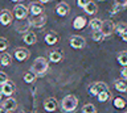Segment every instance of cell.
I'll use <instances>...</instances> for the list:
<instances>
[{"instance_id":"obj_1","label":"cell","mask_w":127,"mask_h":113,"mask_svg":"<svg viewBox=\"0 0 127 113\" xmlns=\"http://www.w3.org/2000/svg\"><path fill=\"white\" fill-rule=\"evenodd\" d=\"M78 107V99L74 95H67L61 101V108L65 113H73Z\"/></svg>"},{"instance_id":"obj_2","label":"cell","mask_w":127,"mask_h":113,"mask_svg":"<svg viewBox=\"0 0 127 113\" xmlns=\"http://www.w3.org/2000/svg\"><path fill=\"white\" fill-rule=\"evenodd\" d=\"M48 61L44 57H38L36 58L33 62V66H32V72L36 76H41L48 71Z\"/></svg>"},{"instance_id":"obj_3","label":"cell","mask_w":127,"mask_h":113,"mask_svg":"<svg viewBox=\"0 0 127 113\" xmlns=\"http://www.w3.org/2000/svg\"><path fill=\"white\" fill-rule=\"evenodd\" d=\"M28 21H29V25L33 26V28H42L46 22V16L44 13H41V15H37V16L29 17Z\"/></svg>"},{"instance_id":"obj_4","label":"cell","mask_w":127,"mask_h":113,"mask_svg":"<svg viewBox=\"0 0 127 113\" xmlns=\"http://www.w3.org/2000/svg\"><path fill=\"white\" fill-rule=\"evenodd\" d=\"M15 91H16V84L11 80H8L3 85H0V92H1V95H4V96L11 97L15 93Z\"/></svg>"},{"instance_id":"obj_5","label":"cell","mask_w":127,"mask_h":113,"mask_svg":"<svg viewBox=\"0 0 127 113\" xmlns=\"http://www.w3.org/2000/svg\"><path fill=\"white\" fill-rule=\"evenodd\" d=\"M13 15L17 20H25L28 17V15H29V9L23 4H17L13 9Z\"/></svg>"},{"instance_id":"obj_6","label":"cell","mask_w":127,"mask_h":113,"mask_svg":"<svg viewBox=\"0 0 127 113\" xmlns=\"http://www.w3.org/2000/svg\"><path fill=\"white\" fill-rule=\"evenodd\" d=\"M114 29H115V24L111 20H105V21H102V26H101V32L103 33V36L107 37V36H110L111 33L114 32Z\"/></svg>"},{"instance_id":"obj_7","label":"cell","mask_w":127,"mask_h":113,"mask_svg":"<svg viewBox=\"0 0 127 113\" xmlns=\"http://www.w3.org/2000/svg\"><path fill=\"white\" fill-rule=\"evenodd\" d=\"M106 89H109V87H107L105 83H102V81H98V83H94V84H91V85H90L89 92H90V95L97 96L99 92L106 91Z\"/></svg>"},{"instance_id":"obj_8","label":"cell","mask_w":127,"mask_h":113,"mask_svg":"<svg viewBox=\"0 0 127 113\" xmlns=\"http://www.w3.org/2000/svg\"><path fill=\"white\" fill-rule=\"evenodd\" d=\"M85 45H86V41L82 36H73L70 38V46L73 49H82L85 48Z\"/></svg>"},{"instance_id":"obj_9","label":"cell","mask_w":127,"mask_h":113,"mask_svg":"<svg viewBox=\"0 0 127 113\" xmlns=\"http://www.w3.org/2000/svg\"><path fill=\"white\" fill-rule=\"evenodd\" d=\"M12 18H13V16H12V13L8 9H3L0 12V24L1 25L8 26L12 22Z\"/></svg>"},{"instance_id":"obj_10","label":"cell","mask_w":127,"mask_h":113,"mask_svg":"<svg viewBox=\"0 0 127 113\" xmlns=\"http://www.w3.org/2000/svg\"><path fill=\"white\" fill-rule=\"evenodd\" d=\"M13 57H15L19 62L27 61V59H28V57H29V51H28L27 49H24V48H19V49H16V50H15Z\"/></svg>"},{"instance_id":"obj_11","label":"cell","mask_w":127,"mask_h":113,"mask_svg":"<svg viewBox=\"0 0 127 113\" xmlns=\"http://www.w3.org/2000/svg\"><path fill=\"white\" fill-rule=\"evenodd\" d=\"M69 12H70V7H69V4H66V3H60V4H57V7H56V13L61 17H65Z\"/></svg>"},{"instance_id":"obj_12","label":"cell","mask_w":127,"mask_h":113,"mask_svg":"<svg viewBox=\"0 0 127 113\" xmlns=\"http://www.w3.org/2000/svg\"><path fill=\"white\" fill-rule=\"evenodd\" d=\"M23 41L25 45H34L37 42V36L33 32H25L23 34Z\"/></svg>"},{"instance_id":"obj_13","label":"cell","mask_w":127,"mask_h":113,"mask_svg":"<svg viewBox=\"0 0 127 113\" xmlns=\"http://www.w3.org/2000/svg\"><path fill=\"white\" fill-rule=\"evenodd\" d=\"M44 109L46 112H54L57 109V101L53 97H48V99L44 101Z\"/></svg>"},{"instance_id":"obj_14","label":"cell","mask_w":127,"mask_h":113,"mask_svg":"<svg viewBox=\"0 0 127 113\" xmlns=\"http://www.w3.org/2000/svg\"><path fill=\"white\" fill-rule=\"evenodd\" d=\"M86 18L85 17H83V16H77V17H75L74 18V20H73V28L74 29H83V28H85V25H86Z\"/></svg>"},{"instance_id":"obj_15","label":"cell","mask_w":127,"mask_h":113,"mask_svg":"<svg viewBox=\"0 0 127 113\" xmlns=\"http://www.w3.org/2000/svg\"><path fill=\"white\" fill-rule=\"evenodd\" d=\"M3 107L7 109V111H9V112H13L16 111V108H17V103H16V100L15 99H7L3 103Z\"/></svg>"},{"instance_id":"obj_16","label":"cell","mask_w":127,"mask_h":113,"mask_svg":"<svg viewBox=\"0 0 127 113\" xmlns=\"http://www.w3.org/2000/svg\"><path fill=\"white\" fill-rule=\"evenodd\" d=\"M62 53L58 51V50H53V51L49 53V61L53 62V63H58V62L62 61Z\"/></svg>"},{"instance_id":"obj_17","label":"cell","mask_w":127,"mask_h":113,"mask_svg":"<svg viewBox=\"0 0 127 113\" xmlns=\"http://www.w3.org/2000/svg\"><path fill=\"white\" fill-rule=\"evenodd\" d=\"M83 11H85L87 15H95V13H97V11H98V7H97V4H95L94 1H91V0H90V1L83 7Z\"/></svg>"},{"instance_id":"obj_18","label":"cell","mask_w":127,"mask_h":113,"mask_svg":"<svg viewBox=\"0 0 127 113\" xmlns=\"http://www.w3.org/2000/svg\"><path fill=\"white\" fill-rule=\"evenodd\" d=\"M29 12L32 16H37V15L42 13V5L38 4V3H32L29 7Z\"/></svg>"},{"instance_id":"obj_19","label":"cell","mask_w":127,"mask_h":113,"mask_svg":"<svg viewBox=\"0 0 127 113\" xmlns=\"http://www.w3.org/2000/svg\"><path fill=\"white\" fill-rule=\"evenodd\" d=\"M45 42L48 45H50V46H53V45H56L58 42V36L56 33H53V32H50V33H48L46 36H45Z\"/></svg>"},{"instance_id":"obj_20","label":"cell","mask_w":127,"mask_h":113,"mask_svg":"<svg viewBox=\"0 0 127 113\" xmlns=\"http://www.w3.org/2000/svg\"><path fill=\"white\" fill-rule=\"evenodd\" d=\"M115 88L119 92H127V80L125 79H119L115 81Z\"/></svg>"},{"instance_id":"obj_21","label":"cell","mask_w":127,"mask_h":113,"mask_svg":"<svg viewBox=\"0 0 127 113\" xmlns=\"http://www.w3.org/2000/svg\"><path fill=\"white\" fill-rule=\"evenodd\" d=\"M113 105L117 109H123L127 105V101L123 99V97H115V99L113 100Z\"/></svg>"},{"instance_id":"obj_22","label":"cell","mask_w":127,"mask_h":113,"mask_svg":"<svg viewBox=\"0 0 127 113\" xmlns=\"http://www.w3.org/2000/svg\"><path fill=\"white\" fill-rule=\"evenodd\" d=\"M117 61L118 63L123 66V67H127V51H121L117 55Z\"/></svg>"},{"instance_id":"obj_23","label":"cell","mask_w":127,"mask_h":113,"mask_svg":"<svg viewBox=\"0 0 127 113\" xmlns=\"http://www.w3.org/2000/svg\"><path fill=\"white\" fill-rule=\"evenodd\" d=\"M90 28L93 29V32L95 30H101V26H102V20L101 18H93V20H90Z\"/></svg>"},{"instance_id":"obj_24","label":"cell","mask_w":127,"mask_h":113,"mask_svg":"<svg viewBox=\"0 0 127 113\" xmlns=\"http://www.w3.org/2000/svg\"><path fill=\"white\" fill-rule=\"evenodd\" d=\"M12 63V57L11 54L8 53H4L1 57H0V65L1 66H9Z\"/></svg>"},{"instance_id":"obj_25","label":"cell","mask_w":127,"mask_h":113,"mask_svg":"<svg viewBox=\"0 0 127 113\" xmlns=\"http://www.w3.org/2000/svg\"><path fill=\"white\" fill-rule=\"evenodd\" d=\"M97 97H98V100L101 101V103H105V101H107L111 97V93H110V91L109 89H106V91H102V92H99L98 95H97Z\"/></svg>"},{"instance_id":"obj_26","label":"cell","mask_w":127,"mask_h":113,"mask_svg":"<svg viewBox=\"0 0 127 113\" xmlns=\"http://www.w3.org/2000/svg\"><path fill=\"white\" fill-rule=\"evenodd\" d=\"M82 113H97V109L93 104H85L82 107Z\"/></svg>"},{"instance_id":"obj_27","label":"cell","mask_w":127,"mask_h":113,"mask_svg":"<svg viewBox=\"0 0 127 113\" xmlns=\"http://www.w3.org/2000/svg\"><path fill=\"white\" fill-rule=\"evenodd\" d=\"M34 79H36V75L32 71H28V72L24 74V81H25V83H33Z\"/></svg>"},{"instance_id":"obj_28","label":"cell","mask_w":127,"mask_h":113,"mask_svg":"<svg viewBox=\"0 0 127 113\" xmlns=\"http://www.w3.org/2000/svg\"><path fill=\"white\" fill-rule=\"evenodd\" d=\"M127 28V24H125V22H119V24H117L115 25V32H117V34L118 36H121V34L125 32V29Z\"/></svg>"},{"instance_id":"obj_29","label":"cell","mask_w":127,"mask_h":113,"mask_svg":"<svg viewBox=\"0 0 127 113\" xmlns=\"http://www.w3.org/2000/svg\"><path fill=\"white\" fill-rule=\"evenodd\" d=\"M103 38H105V36H103V33L101 32V30H95V32H93V40L95 42H101V41H103Z\"/></svg>"},{"instance_id":"obj_30","label":"cell","mask_w":127,"mask_h":113,"mask_svg":"<svg viewBox=\"0 0 127 113\" xmlns=\"http://www.w3.org/2000/svg\"><path fill=\"white\" fill-rule=\"evenodd\" d=\"M114 5H117L121 9H125L127 8V0H114Z\"/></svg>"},{"instance_id":"obj_31","label":"cell","mask_w":127,"mask_h":113,"mask_svg":"<svg viewBox=\"0 0 127 113\" xmlns=\"http://www.w3.org/2000/svg\"><path fill=\"white\" fill-rule=\"evenodd\" d=\"M8 46H9V44L5 38H0V51H5Z\"/></svg>"},{"instance_id":"obj_32","label":"cell","mask_w":127,"mask_h":113,"mask_svg":"<svg viewBox=\"0 0 127 113\" xmlns=\"http://www.w3.org/2000/svg\"><path fill=\"white\" fill-rule=\"evenodd\" d=\"M9 79H8V75L5 72H3V71H0V85H3L5 81H8Z\"/></svg>"},{"instance_id":"obj_33","label":"cell","mask_w":127,"mask_h":113,"mask_svg":"<svg viewBox=\"0 0 127 113\" xmlns=\"http://www.w3.org/2000/svg\"><path fill=\"white\" fill-rule=\"evenodd\" d=\"M89 1H90V0H77V5L79 7V8L83 9V7H85Z\"/></svg>"},{"instance_id":"obj_34","label":"cell","mask_w":127,"mask_h":113,"mask_svg":"<svg viewBox=\"0 0 127 113\" xmlns=\"http://www.w3.org/2000/svg\"><path fill=\"white\" fill-rule=\"evenodd\" d=\"M121 76H122V79L127 80V67H123V68H122V71H121Z\"/></svg>"},{"instance_id":"obj_35","label":"cell","mask_w":127,"mask_h":113,"mask_svg":"<svg viewBox=\"0 0 127 113\" xmlns=\"http://www.w3.org/2000/svg\"><path fill=\"white\" fill-rule=\"evenodd\" d=\"M121 38H122V41H123V42H127V28L125 29V32L121 34Z\"/></svg>"},{"instance_id":"obj_36","label":"cell","mask_w":127,"mask_h":113,"mask_svg":"<svg viewBox=\"0 0 127 113\" xmlns=\"http://www.w3.org/2000/svg\"><path fill=\"white\" fill-rule=\"evenodd\" d=\"M0 113H11V112H9V111H7V109L1 105V107H0Z\"/></svg>"},{"instance_id":"obj_37","label":"cell","mask_w":127,"mask_h":113,"mask_svg":"<svg viewBox=\"0 0 127 113\" xmlns=\"http://www.w3.org/2000/svg\"><path fill=\"white\" fill-rule=\"evenodd\" d=\"M40 3H42V4H46V3H49V1H52V0H38Z\"/></svg>"},{"instance_id":"obj_38","label":"cell","mask_w":127,"mask_h":113,"mask_svg":"<svg viewBox=\"0 0 127 113\" xmlns=\"http://www.w3.org/2000/svg\"><path fill=\"white\" fill-rule=\"evenodd\" d=\"M13 113H20V112H16V111H13ZM23 113V112H21Z\"/></svg>"},{"instance_id":"obj_39","label":"cell","mask_w":127,"mask_h":113,"mask_svg":"<svg viewBox=\"0 0 127 113\" xmlns=\"http://www.w3.org/2000/svg\"><path fill=\"white\" fill-rule=\"evenodd\" d=\"M12 1H20V0H12Z\"/></svg>"},{"instance_id":"obj_40","label":"cell","mask_w":127,"mask_h":113,"mask_svg":"<svg viewBox=\"0 0 127 113\" xmlns=\"http://www.w3.org/2000/svg\"><path fill=\"white\" fill-rule=\"evenodd\" d=\"M0 96H1V92H0Z\"/></svg>"},{"instance_id":"obj_41","label":"cell","mask_w":127,"mask_h":113,"mask_svg":"<svg viewBox=\"0 0 127 113\" xmlns=\"http://www.w3.org/2000/svg\"><path fill=\"white\" fill-rule=\"evenodd\" d=\"M99 1H103V0H99Z\"/></svg>"},{"instance_id":"obj_42","label":"cell","mask_w":127,"mask_h":113,"mask_svg":"<svg viewBox=\"0 0 127 113\" xmlns=\"http://www.w3.org/2000/svg\"><path fill=\"white\" fill-rule=\"evenodd\" d=\"M125 113H127V112H125Z\"/></svg>"},{"instance_id":"obj_43","label":"cell","mask_w":127,"mask_h":113,"mask_svg":"<svg viewBox=\"0 0 127 113\" xmlns=\"http://www.w3.org/2000/svg\"><path fill=\"white\" fill-rule=\"evenodd\" d=\"M20 1H21V0H20Z\"/></svg>"}]
</instances>
